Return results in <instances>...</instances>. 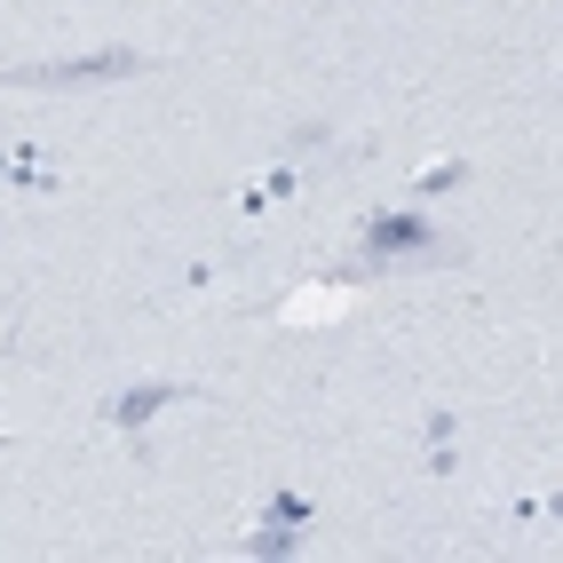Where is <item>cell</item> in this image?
I'll use <instances>...</instances> for the list:
<instances>
[{
	"mask_svg": "<svg viewBox=\"0 0 563 563\" xmlns=\"http://www.w3.org/2000/svg\"><path fill=\"white\" fill-rule=\"evenodd\" d=\"M135 71L128 48H103V56H80V64H32V71H0L9 88H80V80H120Z\"/></svg>",
	"mask_w": 563,
	"mask_h": 563,
	"instance_id": "obj_1",
	"label": "cell"
},
{
	"mask_svg": "<svg viewBox=\"0 0 563 563\" xmlns=\"http://www.w3.org/2000/svg\"><path fill=\"white\" fill-rule=\"evenodd\" d=\"M365 254L373 262H397V254H453V246H437V231L421 214H373L365 222Z\"/></svg>",
	"mask_w": 563,
	"mask_h": 563,
	"instance_id": "obj_2",
	"label": "cell"
},
{
	"mask_svg": "<svg viewBox=\"0 0 563 563\" xmlns=\"http://www.w3.org/2000/svg\"><path fill=\"white\" fill-rule=\"evenodd\" d=\"M175 397H183L175 382H152V389H128L120 405H111V421H120V429H143V421H152L159 405H175Z\"/></svg>",
	"mask_w": 563,
	"mask_h": 563,
	"instance_id": "obj_3",
	"label": "cell"
},
{
	"mask_svg": "<svg viewBox=\"0 0 563 563\" xmlns=\"http://www.w3.org/2000/svg\"><path fill=\"white\" fill-rule=\"evenodd\" d=\"M342 302H350V286H342V278H325V286H302V294H294L286 318H294V325H310L318 310H342Z\"/></svg>",
	"mask_w": 563,
	"mask_h": 563,
	"instance_id": "obj_4",
	"label": "cell"
},
{
	"mask_svg": "<svg viewBox=\"0 0 563 563\" xmlns=\"http://www.w3.org/2000/svg\"><path fill=\"white\" fill-rule=\"evenodd\" d=\"M286 548H294V523H278V516H271V523H262V532L246 540V555H286Z\"/></svg>",
	"mask_w": 563,
	"mask_h": 563,
	"instance_id": "obj_5",
	"label": "cell"
}]
</instances>
